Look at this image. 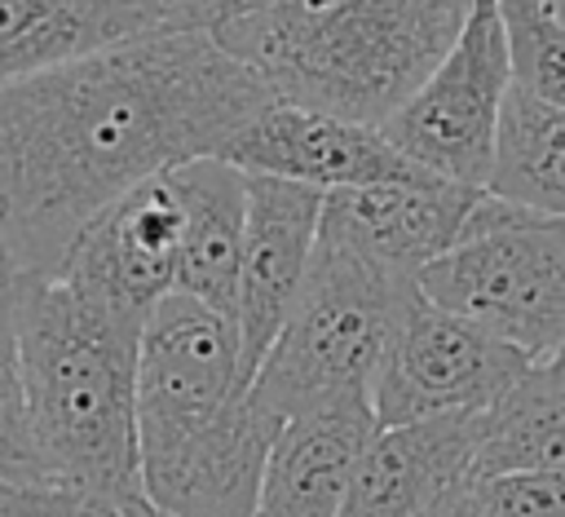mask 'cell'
Masks as SVG:
<instances>
[{
  "label": "cell",
  "instance_id": "obj_1",
  "mask_svg": "<svg viewBox=\"0 0 565 517\" xmlns=\"http://www.w3.org/2000/svg\"><path fill=\"white\" fill-rule=\"evenodd\" d=\"M274 88L203 27H159L0 88V243L57 274L84 225L128 190L225 146Z\"/></svg>",
  "mask_w": 565,
  "mask_h": 517
},
{
  "label": "cell",
  "instance_id": "obj_14",
  "mask_svg": "<svg viewBox=\"0 0 565 517\" xmlns=\"http://www.w3.org/2000/svg\"><path fill=\"white\" fill-rule=\"evenodd\" d=\"M380 433L371 393H344L296 411L278 424L265 482L260 517H340L353 473Z\"/></svg>",
  "mask_w": 565,
  "mask_h": 517
},
{
  "label": "cell",
  "instance_id": "obj_19",
  "mask_svg": "<svg viewBox=\"0 0 565 517\" xmlns=\"http://www.w3.org/2000/svg\"><path fill=\"white\" fill-rule=\"evenodd\" d=\"M18 278L0 243V482L44 477L31 424H26V384H22V345H18Z\"/></svg>",
  "mask_w": 565,
  "mask_h": 517
},
{
  "label": "cell",
  "instance_id": "obj_9",
  "mask_svg": "<svg viewBox=\"0 0 565 517\" xmlns=\"http://www.w3.org/2000/svg\"><path fill=\"white\" fill-rule=\"evenodd\" d=\"M181 265V199L172 177H154L106 212H97L75 247L66 252L57 278L115 309L128 323H146L150 309L177 292Z\"/></svg>",
  "mask_w": 565,
  "mask_h": 517
},
{
  "label": "cell",
  "instance_id": "obj_4",
  "mask_svg": "<svg viewBox=\"0 0 565 517\" xmlns=\"http://www.w3.org/2000/svg\"><path fill=\"white\" fill-rule=\"evenodd\" d=\"M406 283L322 234L287 323L252 376V398L287 420L344 393H371Z\"/></svg>",
  "mask_w": 565,
  "mask_h": 517
},
{
  "label": "cell",
  "instance_id": "obj_10",
  "mask_svg": "<svg viewBox=\"0 0 565 517\" xmlns=\"http://www.w3.org/2000/svg\"><path fill=\"white\" fill-rule=\"evenodd\" d=\"M225 159L243 172H265L282 181L313 186L322 194L344 186H375V181H419L437 177L419 163H411L380 124L344 119L331 110L296 106V102H269L230 146Z\"/></svg>",
  "mask_w": 565,
  "mask_h": 517
},
{
  "label": "cell",
  "instance_id": "obj_3",
  "mask_svg": "<svg viewBox=\"0 0 565 517\" xmlns=\"http://www.w3.org/2000/svg\"><path fill=\"white\" fill-rule=\"evenodd\" d=\"M141 327L57 274L18 278L26 424L44 477L110 495L141 490L137 349Z\"/></svg>",
  "mask_w": 565,
  "mask_h": 517
},
{
  "label": "cell",
  "instance_id": "obj_27",
  "mask_svg": "<svg viewBox=\"0 0 565 517\" xmlns=\"http://www.w3.org/2000/svg\"><path fill=\"white\" fill-rule=\"evenodd\" d=\"M0 517H9V513H4V508H0Z\"/></svg>",
  "mask_w": 565,
  "mask_h": 517
},
{
  "label": "cell",
  "instance_id": "obj_16",
  "mask_svg": "<svg viewBox=\"0 0 565 517\" xmlns=\"http://www.w3.org/2000/svg\"><path fill=\"white\" fill-rule=\"evenodd\" d=\"M159 27H181L159 0H0V88Z\"/></svg>",
  "mask_w": 565,
  "mask_h": 517
},
{
  "label": "cell",
  "instance_id": "obj_8",
  "mask_svg": "<svg viewBox=\"0 0 565 517\" xmlns=\"http://www.w3.org/2000/svg\"><path fill=\"white\" fill-rule=\"evenodd\" d=\"M525 371L530 358L516 345L441 309L411 278L402 287L393 331L371 380V402L380 424H411L450 411H486Z\"/></svg>",
  "mask_w": 565,
  "mask_h": 517
},
{
  "label": "cell",
  "instance_id": "obj_12",
  "mask_svg": "<svg viewBox=\"0 0 565 517\" xmlns=\"http://www.w3.org/2000/svg\"><path fill=\"white\" fill-rule=\"evenodd\" d=\"M481 199L486 186L446 177L344 186L322 199V234L393 274L415 278L463 239Z\"/></svg>",
  "mask_w": 565,
  "mask_h": 517
},
{
  "label": "cell",
  "instance_id": "obj_20",
  "mask_svg": "<svg viewBox=\"0 0 565 517\" xmlns=\"http://www.w3.org/2000/svg\"><path fill=\"white\" fill-rule=\"evenodd\" d=\"M508 49H512V80L543 102L565 106V18L547 0H499Z\"/></svg>",
  "mask_w": 565,
  "mask_h": 517
},
{
  "label": "cell",
  "instance_id": "obj_13",
  "mask_svg": "<svg viewBox=\"0 0 565 517\" xmlns=\"http://www.w3.org/2000/svg\"><path fill=\"white\" fill-rule=\"evenodd\" d=\"M477 446L481 411L380 424L353 473L340 517H424L450 490L472 486Z\"/></svg>",
  "mask_w": 565,
  "mask_h": 517
},
{
  "label": "cell",
  "instance_id": "obj_5",
  "mask_svg": "<svg viewBox=\"0 0 565 517\" xmlns=\"http://www.w3.org/2000/svg\"><path fill=\"white\" fill-rule=\"evenodd\" d=\"M441 309L516 345L530 362L565 354V217L486 190L463 239L415 274Z\"/></svg>",
  "mask_w": 565,
  "mask_h": 517
},
{
  "label": "cell",
  "instance_id": "obj_23",
  "mask_svg": "<svg viewBox=\"0 0 565 517\" xmlns=\"http://www.w3.org/2000/svg\"><path fill=\"white\" fill-rule=\"evenodd\" d=\"M424 517H477V508H472V495H468V486L463 490H450L441 504H433Z\"/></svg>",
  "mask_w": 565,
  "mask_h": 517
},
{
  "label": "cell",
  "instance_id": "obj_2",
  "mask_svg": "<svg viewBox=\"0 0 565 517\" xmlns=\"http://www.w3.org/2000/svg\"><path fill=\"white\" fill-rule=\"evenodd\" d=\"M472 0H212L199 27L278 102L384 124L446 57Z\"/></svg>",
  "mask_w": 565,
  "mask_h": 517
},
{
  "label": "cell",
  "instance_id": "obj_24",
  "mask_svg": "<svg viewBox=\"0 0 565 517\" xmlns=\"http://www.w3.org/2000/svg\"><path fill=\"white\" fill-rule=\"evenodd\" d=\"M159 4H163L181 27H199V13H203L212 0H159Z\"/></svg>",
  "mask_w": 565,
  "mask_h": 517
},
{
  "label": "cell",
  "instance_id": "obj_25",
  "mask_svg": "<svg viewBox=\"0 0 565 517\" xmlns=\"http://www.w3.org/2000/svg\"><path fill=\"white\" fill-rule=\"evenodd\" d=\"M128 517H172V513H163L159 504H150V499L137 490V495H128Z\"/></svg>",
  "mask_w": 565,
  "mask_h": 517
},
{
  "label": "cell",
  "instance_id": "obj_26",
  "mask_svg": "<svg viewBox=\"0 0 565 517\" xmlns=\"http://www.w3.org/2000/svg\"><path fill=\"white\" fill-rule=\"evenodd\" d=\"M547 4H552V9H556V13L565 18V0H547Z\"/></svg>",
  "mask_w": 565,
  "mask_h": 517
},
{
  "label": "cell",
  "instance_id": "obj_22",
  "mask_svg": "<svg viewBox=\"0 0 565 517\" xmlns=\"http://www.w3.org/2000/svg\"><path fill=\"white\" fill-rule=\"evenodd\" d=\"M477 517H565V468L499 473L468 486Z\"/></svg>",
  "mask_w": 565,
  "mask_h": 517
},
{
  "label": "cell",
  "instance_id": "obj_6",
  "mask_svg": "<svg viewBox=\"0 0 565 517\" xmlns=\"http://www.w3.org/2000/svg\"><path fill=\"white\" fill-rule=\"evenodd\" d=\"M252 393V367L230 314L190 292L163 296L137 349V451L163 455L230 420Z\"/></svg>",
  "mask_w": 565,
  "mask_h": 517
},
{
  "label": "cell",
  "instance_id": "obj_21",
  "mask_svg": "<svg viewBox=\"0 0 565 517\" xmlns=\"http://www.w3.org/2000/svg\"><path fill=\"white\" fill-rule=\"evenodd\" d=\"M0 508L9 517H128V495L66 477H26L0 482Z\"/></svg>",
  "mask_w": 565,
  "mask_h": 517
},
{
  "label": "cell",
  "instance_id": "obj_28",
  "mask_svg": "<svg viewBox=\"0 0 565 517\" xmlns=\"http://www.w3.org/2000/svg\"><path fill=\"white\" fill-rule=\"evenodd\" d=\"M256 517H260V513H256Z\"/></svg>",
  "mask_w": 565,
  "mask_h": 517
},
{
  "label": "cell",
  "instance_id": "obj_18",
  "mask_svg": "<svg viewBox=\"0 0 565 517\" xmlns=\"http://www.w3.org/2000/svg\"><path fill=\"white\" fill-rule=\"evenodd\" d=\"M486 190L516 208L565 217V106L543 102L512 80Z\"/></svg>",
  "mask_w": 565,
  "mask_h": 517
},
{
  "label": "cell",
  "instance_id": "obj_17",
  "mask_svg": "<svg viewBox=\"0 0 565 517\" xmlns=\"http://www.w3.org/2000/svg\"><path fill=\"white\" fill-rule=\"evenodd\" d=\"M525 468H565V354L530 371L481 411L472 482Z\"/></svg>",
  "mask_w": 565,
  "mask_h": 517
},
{
  "label": "cell",
  "instance_id": "obj_11",
  "mask_svg": "<svg viewBox=\"0 0 565 517\" xmlns=\"http://www.w3.org/2000/svg\"><path fill=\"white\" fill-rule=\"evenodd\" d=\"M322 190L247 172V239L234 292V327L256 376L260 358L278 340L322 239Z\"/></svg>",
  "mask_w": 565,
  "mask_h": 517
},
{
  "label": "cell",
  "instance_id": "obj_7",
  "mask_svg": "<svg viewBox=\"0 0 565 517\" xmlns=\"http://www.w3.org/2000/svg\"><path fill=\"white\" fill-rule=\"evenodd\" d=\"M512 88V49L499 0H472L455 44L433 75L380 124V133L419 168L486 186L503 97Z\"/></svg>",
  "mask_w": 565,
  "mask_h": 517
},
{
  "label": "cell",
  "instance_id": "obj_15",
  "mask_svg": "<svg viewBox=\"0 0 565 517\" xmlns=\"http://www.w3.org/2000/svg\"><path fill=\"white\" fill-rule=\"evenodd\" d=\"M181 199V265L177 292L207 300L234 318L243 239H247V172L225 155H203L168 172Z\"/></svg>",
  "mask_w": 565,
  "mask_h": 517
}]
</instances>
